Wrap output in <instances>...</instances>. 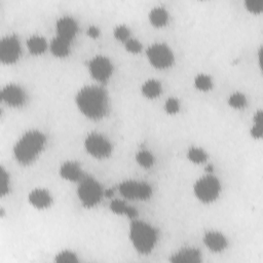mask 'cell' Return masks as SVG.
<instances>
[{"instance_id": "6da1fadb", "label": "cell", "mask_w": 263, "mask_h": 263, "mask_svg": "<svg viewBox=\"0 0 263 263\" xmlns=\"http://www.w3.org/2000/svg\"><path fill=\"white\" fill-rule=\"evenodd\" d=\"M75 102L80 112L89 119L98 120L108 113V93L101 86L86 85L82 87L77 92Z\"/></svg>"}, {"instance_id": "7a4b0ae2", "label": "cell", "mask_w": 263, "mask_h": 263, "mask_svg": "<svg viewBox=\"0 0 263 263\" xmlns=\"http://www.w3.org/2000/svg\"><path fill=\"white\" fill-rule=\"evenodd\" d=\"M45 135L38 129L26 132L15 143L13 154L17 162L27 165L32 163L44 149Z\"/></svg>"}, {"instance_id": "3957f363", "label": "cell", "mask_w": 263, "mask_h": 263, "mask_svg": "<svg viewBox=\"0 0 263 263\" xmlns=\"http://www.w3.org/2000/svg\"><path fill=\"white\" fill-rule=\"evenodd\" d=\"M129 239L139 253L149 254L156 245L157 231L144 221L134 220L129 227Z\"/></svg>"}, {"instance_id": "277c9868", "label": "cell", "mask_w": 263, "mask_h": 263, "mask_svg": "<svg viewBox=\"0 0 263 263\" xmlns=\"http://www.w3.org/2000/svg\"><path fill=\"white\" fill-rule=\"evenodd\" d=\"M79 182L77 194L81 203L86 208H92L98 204L103 196L101 184L90 176H83Z\"/></svg>"}, {"instance_id": "5b68a950", "label": "cell", "mask_w": 263, "mask_h": 263, "mask_svg": "<svg viewBox=\"0 0 263 263\" xmlns=\"http://www.w3.org/2000/svg\"><path fill=\"white\" fill-rule=\"evenodd\" d=\"M193 190L197 199L204 203H209L219 196L221 192V184L215 176L206 175L195 182Z\"/></svg>"}, {"instance_id": "8992f818", "label": "cell", "mask_w": 263, "mask_h": 263, "mask_svg": "<svg viewBox=\"0 0 263 263\" xmlns=\"http://www.w3.org/2000/svg\"><path fill=\"white\" fill-rule=\"evenodd\" d=\"M150 64L156 69H166L174 64V53L165 43H154L146 51Z\"/></svg>"}, {"instance_id": "52a82bcc", "label": "cell", "mask_w": 263, "mask_h": 263, "mask_svg": "<svg viewBox=\"0 0 263 263\" xmlns=\"http://www.w3.org/2000/svg\"><path fill=\"white\" fill-rule=\"evenodd\" d=\"M84 147L89 155L98 159L106 158L112 153L110 141L98 133H91L85 138Z\"/></svg>"}, {"instance_id": "ba28073f", "label": "cell", "mask_w": 263, "mask_h": 263, "mask_svg": "<svg viewBox=\"0 0 263 263\" xmlns=\"http://www.w3.org/2000/svg\"><path fill=\"white\" fill-rule=\"evenodd\" d=\"M118 189L120 194L128 199L145 200L152 194V188L148 183L136 180H127L120 183Z\"/></svg>"}, {"instance_id": "9c48e42d", "label": "cell", "mask_w": 263, "mask_h": 263, "mask_svg": "<svg viewBox=\"0 0 263 263\" xmlns=\"http://www.w3.org/2000/svg\"><path fill=\"white\" fill-rule=\"evenodd\" d=\"M88 70L91 77L100 82L107 81L113 73V65L105 55H96L88 63Z\"/></svg>"}, {"instance_id": "30bf717a", "label": "cell", "mask_w": 263, "mask_h": 263, "mask_svg": "<svg viewBox=\"0 0 263 263\" xmlns=\"http://www.w3.org/2000/svg\"><path fill=\"white\" fill-rule=\"evenodd\" d=\"M22 53L18 38L15 35L4 37L0 41V61L3 64L15 63Z\"/></svg>"}, {"instance_id": "8fae6325", "label": "cell", "mask_w": 263, "mask_h": 263, "mask_svg": "<svg viewBox=\"0 0 263 263\" xmlns=\"http://www.w3.org/2000/svg\"><path fill=\"white\" fill-rule=\"evenodd\" d=\"M2 101L10 107H21L26 103L27 96L25 90L17 84H7L1 90Z\"/></svg>"}, {"instance_id": "7c38bea8", "label": "cell", "mask_w": 263, "mask_h": 263, "mask_svg": "<svg viewBox=\"0 0 263 263\" xmlns=\"http://www.w3.org/2000/svg\"><path fill=\"white\" fill-rule=\"evenodd\" d=\"M55 28H57L58 36L69 42H71L74 39L78 31V26L76 21L73 17L66 16V15L60 17L57 21Z\"/></svg>"}, {"instance_id": "4fadbf2b", "label": "cell", "mask_w": 263, "mask_h": 263, "mask_svg": "<svg viewBox=\"0 0 263 263\" xmlns=\"http://www.w3.org/2000/svg\"><path fill=\"white\" fill-rule=\"evenodd\" d=\"M203 242L206 248L214 253H220L224 251L228 246L227 238L224 236V234L214 230L204 233Z\"/></svg>"}, {"instance_id": "5bb4252c", "label": "cell", "mask_w": 263, "mask_h": 263, "mask_svg": "<svg viewBox=\"0 0 263 263\" xmlns=\"http://www.w3.org/2000/svg\"><path fill=\"white\" fill-rule=\"evenodd\" d=\"M59 173L63 179L70 182H77L83 178V173L79 163L73 160H68L62 163Z\"/></svg>"}, {"instance_id": "9a60e30c", "label": "cell", "mask_w": 263, "mask_h": 263, "mask_svg": "<svg viewBox=\"0 0 263 263\" xmlns=\"http://www.w3.org/2000/svg\"><path fill=\"white\" fill-rule=\"evenodd\" d=\"M29 202L36 209L43 210L48 208L52 202L50 193L43 188H36L32 190L28 196Z\"/></svg>"}, {"instance_id": "2e32d148", "label": "cell", "mask_w": 263, "mask_h": 263, "mask_svg": "<svg viewBox=\"0 0 263 263\" xmlns=\"http://www.w3.org/2000/svg\"><path fill=\"white\" fill-rule=\"evenodd\" d=\"M170 261L173 263H199L201 262V255L197 249L185 248L173 254Z\"/></svg>"}, {"instance_id": "e0dca14e", "label": "cell", "mask_w": 263, "mask_h": 263, "mask_svg": "<svg viewBox=\"0 0 263 263\" xmlns=\"http://www.w3.org/2000/svg\"><path fill=\"white\" fill-rule=\"evenodd\" d=\"M70 43L71 42L57 36L51 40L49 49L57 58H66L70 52Z\"/></svg>"}, {"instance_id": "ac0fdd59", "label": "cell", "mask_w": 263, "mask_h": 263, "mask_svg": "<svg viewBox=\"0 0 263 263\" xmlns=\"http://www.w3.org/2000/svg\"><path fill=\"white\" fill-rule=\"evenodd\" d=\"M110 210L117 215H124L130 219H135L138 216V212L135 208L127 205L120 199H113L110 202Z\"/></svg>"}, {"instance_id": "d6986e66", "label": "cell", "mask_w": 263, "mask_h": 263, "mask_svg": "<svg viewBox=\"0 0 263 263\" xmlns=\"http://www.w3.org/2000/svg\"><path fill=\"white\" fill-rule=\"evenodd\" d=\"M149 21L154 27H163L167 24L168 13L163 7H154L149 12Z\"/></svg>"}, {"instance_id": "ffe728a7", "label": "cell", "mask_w": 263, "mask_h": 263, "mask_svg": "<svg viewBox=\"0 0 263 263\" xmlns=\"http://www.w3.org/2000/svg\"><path fill=\"white\" fill-rule=\"evenodd\" d=\"M141 91L147 99H155L161 93V84L156 79L146 80L141 86Z\"/></svg>"}, {"instance_id": "44dd1931", "label": "cell", "mask_w": 263, "mask_h": 263, "mask_svg": "<svg viewBox=\"0 0 263 263\" xmlns=\"http://www.w3.org/2000/svg\"><path fill=\"white\" fill-rule=\"evenodd\" d=\"M27 48L32 54H41L47 49V42L42 36L34 35L27 40Z\"/></svg>"}, {"instance_id": "7402d4cb", "label": "cell", "mask_w": 263, "mask_h": 263, "mask_svg": "<svg viewBox=\"0 0 263 263\" xmlns=\"http://www.w3.org/2000/svg\"><path fill=\"white\" fill-rule=\"evenodd\" d=\"M187 158L193 163H203L208 159L206 152L199 147H191L187 152Z\"/></svg>"}, {"instance_id": "603a6c76", "label": "cell", "mask_w": 263, "mask_h": 263, "mask_svg": "<svg viewBox=\"0 0 263 263\" xmlns=\"http://www.w3.org/2000/svg\"><path fill=\"white\" fill-rule=\"evenodd\" d=\"M251 136L254 139H261L263 136V123H262V111L258 110L254 114V125L250 130Z\"/></svg>"}, {"instance_id": "cb8c5ba5", "label": "cell", "mask_w": 263, "mask_h": 263, "mask_svg": "<svg viewBox=\"0 0 263 263\" xmlns=\"http://www.w3.org/2000/svg\"><path fill=\"white\" fill-rule=\"evenodd\" d=\"M136 160L141 166L145 168H149L154 164V156L148 150H140L136 154Z\"/></svg>"}, {"instance_id": "d4e9b609", "label": "cell", "mask_w": 263, "mask_h": 263, "mask_svg": "<svg viewBox=\"0 0 263 263\" xmlns=\"http://www.w3.org/2000/svg\"><path fill=\"white\" fill-rule=\"evenodd\" d=\"M194 85L200 91H209L213 87V81L206 74H198L194 79Z\"/></svg>"}, {"instance_id": "484cf974", "label": "cell", "mask_w": 263, "mask_h": 263, "mask_svg": "<svg viewBox=\"0 0 263 263\" xmlns=\"http://www.w3.org/2000/svg\"><path fill=\"white\" fill-rule=\"evenodd\" d=\"M54 261L58 263H78L79 259L76 253L70 250H64L55 255Z\"/></svg>"}, {"instance_id": "4316f807", "label": "cell", "mask_w": 263, "mask_h": 263, "mask_svg": "<svg viewBox=\"0 0 263 263\" xmlns=\"http://www.w3.org/2000/svg\"><path fill=\"white\" fill-rule=\"evenodd\" d=\"M228 104L234 109H242L247 105L246 96L239 91H235L229 96Z\"/></svg>"}, {"instance_id": "83f0119b", "label": "cell", "mask_w": 263, "mask_h": 263, "mask_svg": "<svg viewBox=\"0 0 263 263\" xmlns=\"http://www.w3.org/2000/svg\"><path fill=\"white\" fill-rule=\"evenodd\" d=\"M0 194L4 196L9 191V175L3 166L0 168Z\"/></svg>"}, {"instance_id": "f1b7e54d", "label": "cell", "mask_w": 263, "mask_h": 263, "mask_svg": "<svg viewBox=\"0 0 263 263\" xmlns=\"http://www.w3.org/2000/svg\"><path fill=\"white\" fill-rule=\"evenodd\" d=\"M114 37L120 41V42H125L126 40L129 39V29L124 26V25H119L114 29Z\"/></svg>"}, {"instance_id": "f546056e", "label": "cell", "mask_w": 263, "mask_h": 263, "mask_svg": "<svg viewBox=\"0 0 263 263\" xmlns=\"http://www.w3.org/2000/svg\"><path fill=\"white\" fill-rule=\"evenodd\" d=\"M164 110L167 114H171V115L178 113L180 110V104H179L178 99L173 98V97L168 98L164 103Z\"/></svg>"}, {"instance_id": "4dcf8cb0", "label": "cell", "mask_w": 263, "mask_h": 263, "mask_svg": "<svg viewBox=\"0 0 263 263\" xmlns=\"http://www.w3.org/2000/svg\"><path fill=\"white\" fill-rule=\"evenodd\" d=\"M245 6L247 10L252 13H260L263 9V0H247L245 2Z\"/></svg>"}, {"instance_id": "1f68e13d", "label": "cell", "mask_w": 263, "mask_h": 263, "mask_svg": "<svg viewBox=\"0 0 263 263\" xmlns=\"http://www.w3.org/2000/svg\"><path fill=\"white\" fill-rule=\"evenodd\" d=\"M124 46H125V49L132 53H138L142 49V44L140 43V41L134 38H129L128 40H126L124 42Z\"/></svg>"}, {"instance_id": "d6a6232c", "label": "cell", "mask_w": 263, "mask_h": 263, "mask_svg": "<svg viewBox=\"0 0 263 263\" xmlns=\"http://www.w3.org/2000/svg\"><path fill=\"white\" fill-rule=\"evenodd\" d=\"M86 33H87V35H88L90 38L96 39V38H98L99 35H100V30H99L98 27H96V26L92 25V26H89V27H88Z\"/></svg>"}, {"instance_id": "836d02e7", "label": "cell", "mask_w": 263, "mask_h": 263, "mask_svg": "<svg viewBox=\"0 0 263 263\" xmlns=\"http://www.w3.org/2000/svg\"><path fill=\"white\" fill-rule=\"evenodd\" d=\"M205 172H206V173H213V172H214V166H213L212 164H208V165L205 166Z\"/></svg>"}, {"instance_id": "e575fe53", "label": "cell", "mask_w": 263, "mask_h": 263, "mask_svg": "<svg viewBox=\"0 0 263 263\" xmlns=\"http://www.w3.org/2000/svg\"><path fill=\"white\" fill-rule=\"evenodd\" d=\"M113 189H108L107 191H106V195H107V197H111L112 195H113Z\"/></svg>"}]
</instances>
